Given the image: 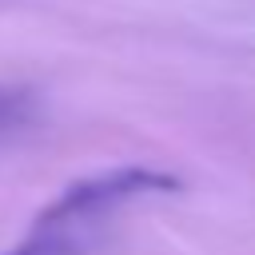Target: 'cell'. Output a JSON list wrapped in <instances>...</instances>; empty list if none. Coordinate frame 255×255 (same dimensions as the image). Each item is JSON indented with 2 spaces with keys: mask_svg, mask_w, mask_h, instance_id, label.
<instances>
[{
  "mask_svg": "<svg viewBox=\"0 0 255 255\" xmlns=\"http://www.w3.org/2000/svg\"><path fill=\"white\" fill-rule=\"evenodd\" d=\"M151 191H179V179L171 171L155 167H116L88 175L72 183L56 203L40 211L28 239L8 255H80L92 239V231L128 199L151 195Z\"/></svg>",
  "mask_w": 255,
  "mask_h": 255,
  "instance_id": "obj_1",
  "label": "cell"
},
{
  "mask_svg": "<svg viewBox=\"0 0 255 255\" xmlns=\"http://www.w3.org/2000/svg\"><path fill=\"white\" fill-rule=\"evenodd\" d=\"M32 112H36L32 92H24V88H0V139L12 135V131H20L32 120Z\"/></svg>",
  "mask_w": 255,
  "mask_h": 255,
  "instance_id": "obj_2",
  "label": "cell"
}]
</instances>
